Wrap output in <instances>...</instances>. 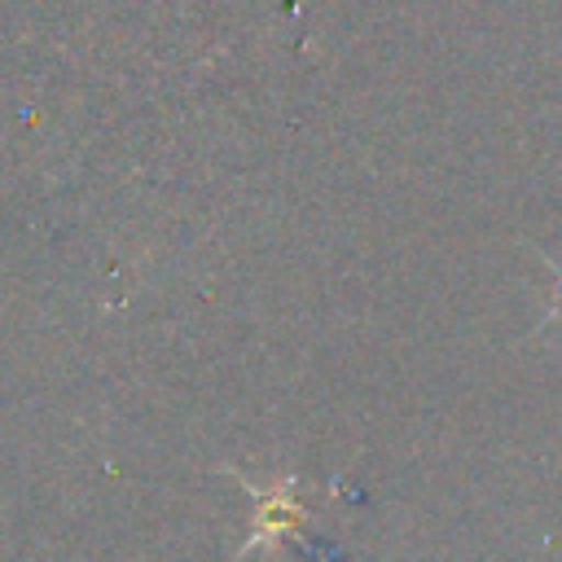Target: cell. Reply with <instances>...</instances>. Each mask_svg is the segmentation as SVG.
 <instances>
[{"label": "cell", "instance_id": "cell-1", "mask_svg": "<svg viewBox=\"0 0 562 562\" xmlns=\"http://www.w3.org/2000/svg\"><path fill=\"white\" fill-rule=\"evenodd\" d=\"M294 479H285L281 487H268V492H255L259 501H263V509H259V518H255V536L241 544V553H255V549H272V540L277 536H290L294 531V522L303 518V505H299V496L294 492H285Z\"/></svg>", "mask_w": 562, "mask_h": 562}]
</instances>
